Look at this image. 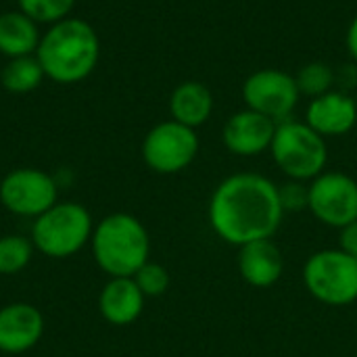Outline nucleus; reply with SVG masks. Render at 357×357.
Instances as JSON below:
<instances>
[{
  "instance_id": "obj_19",
  "label": "nucleus",
  "mask_w": 357,
  "mask_h": 357,
  "mask_svg": "<svg viewBox=\"0 0 357 357\" xmlns=\"http://www.w3.org/2000/svg\"><path fill=\"white\" fill-rule=\"evenodd\" d=\"M33 243L21 234L0 236V274L13 276L27 268L33 257Z\"/></svg>"
},
{
  "instance_id": "obj_18",
  "label": "nucleus",
  "mask_w": 357,
  "mask_h": 357,
  "mask_svg": "<svg viewBox=\"0 0 357 357\" xmlns=\"http://www.w3.org/2000/svg\"><path fill=\"white\" fill-rule=\"evenodd\" d=\"M44 77H46V73L36 54L8 59V63L4 65V69L0 73V82H2L4 90H8L10 94H27V92L36 90Z\"/></svg>"
},
{
  "instance_id": "obj_26",
  "label": "nucleus",
  "mask_w": 357,
  "mask_h": 357,
  "mask_svg": "<svg viewBox=\"0 0 357 357\" xmlns=\"http://www.w3.org/2000/svg\"><path fill=\"white\" fill-rule=\"evenodd\" d=\"M345 46H347V52H349L351 61L357 65V15L351 19L349 27H347V33H345Z\"/></svg>"
},
{
  "instance_id": "obj_14",
  "label": "nucleus",
  "mask_w": 357,
  "mask_h": 357,
  "mask_svg": "<svg viewBox=\"0 0 357 357\" xmlns=\"http://www.w3.org/2000/svg\"><path fill=\"white\" fill-rule=\"evenodd\" d=\"M238 272L243 280L255 289H268L276 284L284 272L280 247L272 238L238 247Z\"/></svg>"
},
{
  "instance_id": "obj_15",
  "label": "nucleus",
  "mask_w": 357,
  "mask_h": 357,
  "mask_svg": "<svg viewBox=\"0 0 357 357\" xmlns=\"http://www.w3.org/2000/svg\"><path fill=\"white\" fill-rule=\"evenodd\" d=\"M144 299L134 278H111L98 295V312L113 326H130L140 318Z\"/></svg>"
},
{
  "instance_id": "obj_13",
  "label": "nucleus",
  "mask_w": 357,
  "mask_h": 357,
  "mask_svg": "<svg viewBox=\"0 0 357 357\" xmlns=\"http://www.w3.org/2000/svg\"><path fill=\"white\" fill-rule=\"evenodd\" d=\"M44 335V316L31 303H8L0 307V351L25 354Z\"/></svg>"
},
{
  "instance_id": "obj_27",
  "label": "nucleus",
  "mask_w": 357,
  "mask_h": 357,
  "mask_svg": "<svg viewBox=\"0 0 357 357\" xmlns=\"http://www.w3.org/2000/svg\"><path fill=\"white\" fill-rule=\"evenodd\" d=\"M354 96H356V105H357V90H356V94H354Z\"/></svg>"
},
{
  "instance_id": "obj_2",
  "label": "nucleus",
  "mask_w": 357,
  "mask_h": 357,
  "mask_svg": "<svg viewBox=\"0 0 357 357\" xmlns=\"http://www.w3.org/2000/svg\"><path fill=\"white\" fill-rule=\"evenodd\" d=\"M36 56L48 79L56 84H77L96 69L100 40L88 21L67 17L52 23L40 38Z\"/></svg>"
},
{
  "instance_id": "obj_3",
  "label": "nucleus",
  "mask_w": 357,
  "mask_h": 357,
  "mask_svg": "<svg viewBox=\"0 0 357 357\" xmlns=\"http://www.w3.org/2000/svg\"><path fill=\"white\" fill-rule=\"evenodd\" d=\"M96 266L111 278H132L151 255L144 224L130 213H111L98 222L90 238Z\"/></svg>"
},
{
  "instance_id": "obj_16",
  "label": "nucleus",
  "mask_w": 357,
  "mask_h": 357,
  "mask_svg": "<svg viewBox=\"0 0 357 357\" xmlns=\"http://www.w3.org/2000/svg\"><path fill=\"white\" fill-rule=\"evenodd\" d=\"M169 113L174 121L197 130L207 123L213 113V94L203 82H182L169 96Z\"/></svg>"
},
{
  "instance_id": "obj_4",
  "label": "nucleus",
  "mask_w": 357,
  "mask_h": 357,
  "mask_svg": "<svg viewBox=\"0 0 357 357\" xmlns=\"http://www.w3.org/2000/svg\"><path fill=\"white\" fill-rule=\"evenodd\" d=\"M276 167L289 178L299 182H312L328 163V144L305 121L284 119L276 123L274 140L270 144Z\"/></svg>"
},
{
  "instance_id": "obj_17",
  "label": "nucleus",
  "mask_w": 357,
  "mask_h": 357,
  "mask_svg": "<svg viewBox=\"0 0 357 357\" xmlns=\"http://www.w3.org/2000/svg\"><path fill=\"white\" fill-rule=\"evenodd\" d=\"M40 29L33 19L21 10H6L0 15V52L8 59L36 54L40 44Z\"/></svg>"
},
{
  "instance_id": "obj_24",
  "label": "nucleus",
  "mask_w": 357,
  "mask_h": 357,
  "mask_svg": "<svg viewBox=\"0 0 357 357\" xmlns=\"http://www.w3.org/2000/svg\"><path fill=\"white\" fill-rule=\"evenodd\" d=\"M339 84L337 90H343V92H349L357 90V65L351 61L347 65H341V69L337 71L335 69V86Z\"/></svg>"
},
{
  "instance_id": "obj_5",
  "label": "nucleus",
  "mask_w": 357,
  "mask_h": 357,
  "mask_svg": "<svg viewBox=\"0 0 357 357\" xmlns=\"http://www.w3.org/2000/svg\"><path fill=\"white\" fill-rule=\"evenodd\" d=\"M90 211L79 203H56L36 218L31 226L33 247L52 259H65L82 251L92 238Z\"/></svg>"
},
{
  "instance_id": "obj_11",
  "label": "nucleus",
  "mask_w": 357,
  "mask_h": 357,
  "mask_svg": "<svg viewBox=\"0 0 357 357\" xmlns=\"http://www.w3.org/2000/svg\"><path fill=\"white\" fill-rule=\"evenodd\" d=\"M274 132H276V121L245 107L232 113L224 123L222 142L232 155L255 157L270 151Z\"/></svg>"
},
{
  "instance_id": "obj_1",
  "label": "nucleus",
  "mask_w": 357,
  "mask_h": 357,
  "mask_svg": "<svg viewBox=\"0 0 357 357\" xmlns=\"http://www.w3.org/2000/svg\"><path fill=\"white\" fill-rule=\"evenodd\" d=\"M213 232L228 245L243 247L272 238L284 218L278 186L255 172H238L224 178L207 207Z\"/></svg>"
},
{
  "instance_id": "obj_25",
  "label": "nucleus",
  "mask_w": 357,
  "mask_h": 357,
  "mask_svg": "<svg viewBox=\"0 0 357 357\" xmlns=\"http://www.w3.org/2000/svg\"><path fill=\"white\" fill-rule=\"evenodd\" d=\"M339 249L357 259V220L339 230Z\"/></svg>"
},
{
  "instance_id": "obj_22",
  "label": "nucleus",
  "mask_w": 357,
  "mask_h": 357,
  "mask_svg": "<svg viewBox=\"0 0 357 357\" xmlns=\"http://www.w3.org/2000/svg\"><path fill=\"white\" fill-rule=\"evenodd\" d=\"M132 278L144 297H161L169 289V272L161 264L146 261Z\"/></svg>"
},
{
  "instance_id": "obj_6",
  "label": "nucleus",
  "mask_w": 357,
  "mask_h": 357,
  "mask_svg": "<svg viewBox=\"0 0 357 357\" xmlns=\"http://www.w3.org/2000/svg\"><path fill=\"white\" fill-rule=\"evenodd\" d=\"M303 284L324 305H349L357 301V259L341 249L316 251L303 266Z\"/></svg>"
},
{
  "instance_id": "obj_20",
  "label": "nucleus",
  "mask_w": 357,
  "mask_h": 357,
  "mask_svg": "<svg viewBox=\"0 0 357 357\" xmlns=\"http://www.w3.org/2000/svg\"><path fill=\"white\" fill-rule=\"evenodd\" d=\"M295 79L301 96L316 98L335 88V69L324 61H312L297 71Z\"/></svg>"
},
{
  "instance_id": "obj_10",
  "label": "nucleus",
  "mask_w": 357,
  "mask_h": 357,
  "mask_svg": "<svg viewBox=\"0 0 357 357\" xmlns=\"http://www.w3.org/2000/svg\"><path fill=\"white\" fill-rule=\"evenodd\" d=\"M56 182L42 169L21 167L8 172L0 182V203L21 218H38L56 205Z\"/></svg>"
},
{
  "instance_id": "obj_7",
  "label": "nucleus",
  "mask_w": 357,
  "mask_h": 357,
  "mask_svg": "<svg viewBox=\"0 0 357 357\" xmlns=\"http://www.w3.org/2000/svg\"><path fill=\"white\" fill-rule=\"evenodd\" d=\"M197 130L174 119L161 121L149 130L142 140V159L155 174H178L186 169L199 155Z\"/></svg>"
},
{
  "instance_id": "obj_23",
  "label": "nucleus",
  "mask_w": 357,
  "mask_h": 357,
  "mask_svg": "<svg viewBox=\"0 0 357 357\" xmlns=\"http://www.w3.org/2000/svg\"><path fill=\"white\" fill-rule=\"evenodd\" d=\"M278 197L284 213L287 211L301 213L310 207V184L299 180H289L282 186H278Z\"/></svg>"
},
{
  "instance_id": "obj_8",
  "label": "nucleus",
  "mask_w": 357,
  "mask_h": 357,
  "mask_svg": "<svg viewBox=\"0 0 357 357\" xmlns=\"http://www.w3.org/2000/svg\"><path fill=\"white\" fill-rule=\"evenodd\" d=\"M241 94L247 109L257 111L276 123L291 119L301 100L295 75L272 67L253 71L243 82Z\"/></svg>"
},
{
  "instance_id": "obj_9",
  "label": "nucleus",
  "mask_w": 357,
  "mask_h": 357,
  "mask_svg": "<svg viewBox=\"0 0 357 357\" xmlns=\"http://www.w3.org/2000/svg\"><path fill=\"white\" fill-rule=\"evenodd\" d=\"M312 215L331 228H343L357 220V180L345 172H322L310 182Z\"/></svg>"
},
{
  "instance_id": "obj_12",
  "label": "nucleus",
  "mask_w": 357,
  "mask_h": 357,
  "mask_svg": "<svg viewBox=\"0 0 357 357\" xmlns=\"http://www.w3.org/2000/svg\"><path fill=\"white\" fill-rule=\"evenodd\" d=\"M303 121L322 138L345 136L357 126L356 96L333 88L331 92L310 100Z\"/></svg>"
},
{
  "instance_id": "obj_21",
  "label": "nucleus",
  "mask_w": 357,
  "mask_h": 357,
  "mask_svg": "<svg viewBox=\"0 0 357 357\" xmlns=\"http://www.w3.org/2000/svg\"><path fill=\"white\" fill-rule=\"evenodd\" d=\"M19 10L36 23H59L69 17L75 0H17Z\"/></svg>"
}]
</instances>
